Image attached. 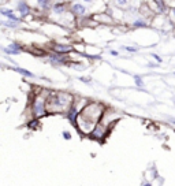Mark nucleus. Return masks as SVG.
<instances>
[{
	"label": "nucleus",
	"mask_w": 175,
	"mask_h": 186,
	"mask_svg": "<svg viewBox=\"0 0 175 186\" xmlns=\"http://www.w3.org/2000/svg\"><path fill=\"white\" fill-rule=\"evenodd\" d=\"M106 107L98 101H88L84 105V108L79 111L78 116V126L77 129L82 134L89 135L93 131V129L97 126V123L101 121Z\"/></svg>",
	"instance_id": "f257e3e1"
},
{
	"label": "nucleus",
	"mask_w": 175,
	"mask_h": 186,
	"mask_svg": "<svg viewBox=\"0 0 175 186\" xmlns=\"http://www.w3.org/2000/svg\"><path fill=\"white\" fill-rule=\"evenodd\" d=\"M73 103H74V96L69 92H51L47 97L48 112H66V110Z\"/></svg>",
	"instance_id": "f03ea898"
},
{
	"label": "nucleus",
	"mask_w": 175,
	"mask_h": 186,
	"mask_svg": "<svg viewBox=\"0 0 175 186\" xmlns=\"http://www.w3.org/2000/svg\"><path fill=\"white\" fill-rule=\"evenodd\" d=\"M31 115L34 118H43L44 115L48 114V107H47V97L37 94L34 96L33 101H31Z\"/></svg>",
	"instance_id": "7ed1b4c3"
},
{
	"label": "nucleus",
	"mask_w": 175,
	"mask_h": 186,
	"mask_svg": "<svg viewBox=\"0 0 175 186\" xmlns=\"http://www.w3.org/2000/svg\"><path fill=\"white\" fill-rule=\"evenodd\" d=\"M108 133H110V126L103 123V122H98L97 126L93 129V131L89 134V137L96 140V141H103L108 135Z\"/></svg>",
	"instance_id": "20e7f679"
},
{
	"label": "nucleus",
	"mask_w": 175,
	"mask_h": 186,
	"mask_svg": "<svg viewBox=\"0 0 175 186\" xmlns=\"http://www.w3.org/2000/svg\"><path fill=\"white\" fill-rule=\"evenodd\" d=\"M79 107L77 105V101L74 100V103L71 104V105L69 107L67 110H66V112H65V115H66V119L71 123L73 126H74L75 129H77V126H78V116H79Z\"/></svg>",
	"instance_id": "39448f33"
},
{
	"label": "nucleus",
	"mask_w": 175,
	"mask_h": 186,
	"mask_svg": "<svg viewBox=\"0 0 175 186\" xmlns=\"http://www.w3.org/2000/svg\"><path fill=\"white\" fill-rule=\"evenodd\" d=\"M48 60H49V63L52 66L58 67V66H65L66 63L69 62V58L65 55V53H59V52L52 51L48 55Z\"/></svg>",
	"instance_id": "423d86ee"
},
{
	"label": "nucleus",
	"mask_w": 175,
	"mask_h": 186,
	"mask_svg": "<svg viewBox=\"0 0 175 186\" xmlns=\"http://www.w3.org/2000/svg\"><path fill=\"white\" fill-rule=\"evenodd\" d=\"M17 11L21 14V18H26L31 14V8L25 0H19L17 3Z\"/></svg>",
	"instance_id": "0eeeda50"
},
{
	"label": "nucleus",
	"mask_w": 175,
	"mask_h": 186,
	"mask_svg": "<svg viewBox=\"0 0 175 186\" xmlns=\"http://www.w3.org/2000/svg\"><path fill=\"white\" fill-rule=\"evenodd\" d=\"M70 12L75 17H85L86 15V7L82 3H74V4H71Z\"/></svg>",
	"instance_id": "6e6552de"
},
{
	"label": "nucleus",
	"mask_w": 175,
	"mask_h": 186,
	"mask_svg": "<svg viewBox=\"0 0 175 186\" xmlns=\"http://www.w3.org/2000/svg\"><path fill=\"white\" fill-rule=\"evenodd\" d=\"M73 45H70V44H59V43H56V44H53L52 45V51H55V52H59V53H70V52H73Z\"/></svg>",
	"instance_id": "1a4fd4ad"
},
{
	"label": "nucleus",
	"mask_w": 175,
	"mask_h": 186,
	"mask_svg": "<svg viewBox=\"0 0 175 186\" xmlns=\"http://www.w3.org/2000/svg\"><path fill=\"white\" fill-rule=\"evenodd\" d=\"M52 11L55 15H63L67 12V6L65 2H58L55 4H52Z\"/></svg>",
	"instance_id": "9d476101"
},
{
	"label": "nucleus",
	"mask_w": 175,
	"mask_h": 186,
	"mask_svg": "<svg viewBox=\"0 0 175 186\" xmlns=\"http://www.w3.org/2000/svg\"><path fill=\"white\" fill-rule=\"evenodd\" d=\"M0 14H2L3 17H6L7 19H12V21H17V22H21V19H22V18L17 17V15L14 14V11H12L11 8L2 7V8H0Z\"/></svg>",
	"instance_id": "9b49d317"
},
{
	"label": "nucleus",
	"mask_w": 175,
	"mask_h": 186,
	"mask_svg": "<svg viewBox=\"0 0 175 186\" xmlns=\"http://www.w3.org/2000/svg\"><path fill=\"white\" fill-rule=\"evenodd\" d=\"M36 4L41 11H48L52 7V2L51 0H36Z\"/></svg>",
	"instance_id": "f8f14e48"
},
{
	"label": "nucleus",
	"mask_w": 175,
	"mask_h": 186,
	"mask_svg": "<svg viewBox=\"0 0 175 186\" xmlns=\"http://www.w3.org/2000/svg\"><path fill=\"white\" fill-rule=\"evenodd\" d=\"M10 68H12L14 71H17L18 74H21V75H23V77H27V78H34L36 75L33 74L31 71H29V70H26V68H22V67H17V66H14V67H10Z\"/></svg>",
	"instance_id": "ddd939ff"
},
{
	"label": "nucleus",
	"mask_w": 175,
	"mask_h": 186,
	"mask_svg": "<svg viewBox=\"0 0 175 186\" xmlns=\"http://www.w3.org/2000/svg\"><path fill=\"white\" fill-rule=\"evenodd\" d=\"M153 3L156 4V7H157V11L160 12V14H164L165 10H167V6H165L164 0H153Z\"/></svg>",
	"instance_id": "4468645a"
},
{
	"label": "nucleus",
	"mask_w": 175,
	"mask_h": 186,
	"mask_svg": "<svg viewBox=\"0 0 175 186\" xmlns=\"http://www.w3.org/2000/svg\"><path fill=\"white\" fill-rule=\"evenodd\" d=\"M131 27H134V29H141V27H148V23H146V21H144V19H135V21L131 23Z\"/></svg>",
	"instance_id": "2eb2a0df"
},
{
	"label": "nucleus",
	"mask_w": 175,
	"mask_h": 186,
	"mask_svg": "<svg viewBox=\"0 0 175 186\" xmlns=\"http://www.w3.org/2000/svg\"><path fill=\"white\" fill-rule=\"evenodd\" d=\"M7 47H8V48H11V49H14V51H18L19 53L23 51V45H22V44H19V43H17V41H11Z\"/></svg>",
	"instance_id": "dca6fc26"
},
{
	"label": "nucleus",
	"mask_w": 175,
	"mask_h": 186,
	"mask_svg": "<svg viewBox=\"0 0 175 186\" xmlns=\"http://www.w3.org/2000/svg\"><path fill=\"white\" fill-rule=\"evenodd\" d=\"M133 80H134V84H135L137 88H144L145 86V82H144V80H142L141 75L134 74V75H133Z\"/></svg>",
	"instance_id": "f3484780"
},
{
	"label": "nucleus",
	"mask_w": 175,
	"mask_h": 186,
	"mask_svg": "<svg viewBox=\"0 0 175 186\" xmlns=\"http://www.w3.org/2000/svg\"><path fill=\"white\" fill-rule=\"evenodd\" d=\"M2 26H4V27H10V29H15V27H18V22H17V21H12V19L2 21Z\"/></svg>",
	"instance_id": "a211bd4d"
},
{
	"label": "nucleus",
	"mask_w": 175,
	"mask_h": 186,
	"mask_svg": "<svg viewBox=\"0 0 175 186\" xmlns=\"http://www.w3.org/2000/svg\"><path fill=\"white\" fill-rule=\"evenodd\" d=\"M40 118H34V119H31V121L27 122V127L30 129V130H36L37 127L40 126V121H39Z\"/></svg>",
	"instance_id": "6ab92c4d"
},
{
	"label": "nucleus",
	"mask_w": 175,
	"mask_h": 186,
	"mask_svg": "<svg viewBox=\"0 0 175 186\" xmlns=\"http://www.w3.org/2000/svg\"><path fill=\"white\" fill-rule=\"evenodd\" d=\"M3 52H4L6 55H8V56H11V55H19V52H18V51H14V49L8 48V47H3Z\"/></svg>",
	"instance_id": "aec40b11"
},
{
	"label": "nucleus",
	"mask_w": 175,
	"mask_h": 186,
	"mask_svg": "<svg viewBox=\"0 0 175 186\" xmlns=\"http://www.w3.org/2000/svg\"><path fill=\"white\" fill-rule=\"evenodd\" d=\"M122 49H125V51H127V52H131V53H135V52H138V48H137V47H129V45H123V47H122Z\"/></svg>",
	"instance_id": "412c9836"
},
{
	"label": "nucleus",
	"mask_w": 175,
	"mask_h": 186,
	"mask_svg": "<svg viewBox=\"0 0 175 186\" xmlns=\"http://www.w3.org/2000/svg\"><path fill=\"white\" fill-rule=\"evenodd\" d=\"M62 137L65 138V140H67V141H70L73 138V135H71V133L70 131H67V130H65V131H62Z\"/></svg>",
	"instance_id": "4be33fe9"
},
{
	"label": "nucleus",
	"mask_w": 175,
	"mask_h": 186,
	"mask_svg": "<svg viewBox=\"0 0 175 186\" xmlns=\"http://www.w3.org/2000/svg\"><path fill=\"white\" fill-rule=\"evenodd\" d=\"M78 80L81 81V82H84V84H90V82H92V78H90V77H85V75L79 77Z\"/></svg>",
	"instance_id": "5701e85b"
},
{
	"label": "nucleus",
	"mask_w": 175,
	"mask_h": 186,
	"mask_svg": "<svg viewBox=\"0 0 175 186\" xmlns=\"http://www.w3.org/2000/svg\"><path fill=\"white\" fill-rule=\"evenodd\" d=\"M116 4L119 6V7H126L127 3H129V0H115Z\"/></svg>",
	"instance_id": "b1692460"
},
{
	"label": "nucleus",
	"mask_w": 175,
	"mask_h": 186,
	"mask_svg": "<svg viewBox=\"0 0 175 186\" xmlns=\"http://www.w3.org/2000/svg\"><path fill=\"white\" fill-rule=\"evenodd\" d=\"M151 56H152V58H153V59H155V60L157 62V63H161V62H163V59H161L160 56L157 55V53H153V52H152V53H151Z\"/></svg>",
	"instance_id": "393cba45"
},
{
	"label": "nucleus",
	"mask_w": 175,
	"mask_h": 186,
	"mask_svg": "<svg viewBox=\"0 0 175 186\" xmlns=\"http://www.w3.org/2000/svg\"><path fill=\"white\" fill-rule=\"evenodd\" d=\"M159 64H160V63H152V62H149V63H146V66H148L149 68H156V67H159Z\"/></svg>",
	"instance_id": "a878e982"
},
{
	"label": "nucleus",
	"mask_w": 175,
	"mask_h": 186,
	"mask_svg": "<svg viewBox=\"0 0 175 186\" xmlns=\"http://www.w3.org/2000/svg\"><path fill=\"white\" fill-rule=\"evenodd\" d=\"M73 66V68H75V70H85V66L84 64H71Z\"/></svg>",
	"instance_id": "bb28decb"
},
{
	"label": "nucleus",
	"mask_w": 175,
	"mask_h": 186,
	"mask_svg": "<svg viewBox=\"0 0 175 186\" xmlns=\"http://www.w3.org/2000/svg\"><path fill=\"white\" fill-rule=\"evenodd\" d=\"M110 53H111V55H112V56H118V55H119V52L115 51V49H111Z\"/></svg>",
	"instance_id": "cd10ccee"
},
{
	"label": "nucleus",
	"mask_w": 175,
	"mask_h": 186,
	"mask_svg": "<svg viewBox=\"0 0 175 186\" xmlns=\"http://www.w3.org/2000/svg\"><path fill=\"white\" fill-rule=\"evenodd\" d=\"M141 185L142 186H151L152 184H151V182H141Z\"/></svg>",
	"instance_id": "c85d7f7f"
},
{
	"label": "nucleus",
	"mask_w": 175,
	"mask_h": 186,
	"mask_svg": "<svg viewBox=\"0 0 175 186\" xmlns=\"http://www.w3.org/2000/svg\"><path fill=\"white\" fill-rule=\"evenodd\" d=\"M170 121H171V123L175 125V118H170Z\"/></svg>",
	"instance_id": "c756f323"
},
{
	"label": "nucleus",
	"mask_w": 175,
	"mask_h": 186,
	"mask_svg": "<svg viewBox=\"0 0 175 186\" xmlns=\"http://www.w3.org/2000/svg\"><path fill=\"white\" fill-rule=\"evenodd\" d=\"M82 2H85V3H92L93 0H82Z\"/></svg>",
	"instance_id": "7c9ffc66"
},
{
	"label": "nucleus",
	"mask_w": 175,
	"mask_h": 186,
	"mask_svg": "<svg viewBox=\"0 0 175 186\" xmlns=\"http://www.w3.org/2000/svg\"><path fill=\"white\" fill-rule=\"evenodd\" d=\"M173 15L175 17V8H173Z\"/></svg>",
	"instance_id": "2f4dec72"
}]
</instances>
